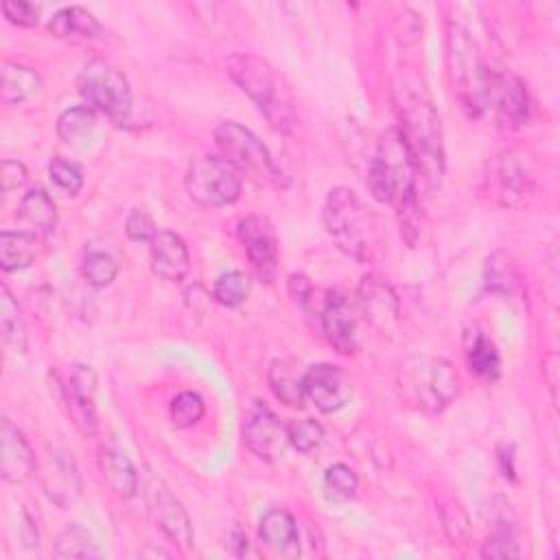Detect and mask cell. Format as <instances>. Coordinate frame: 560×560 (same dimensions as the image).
Listing matches in <instances>:
<instances>
[{
    "label": "cell",
    "mask_w": 560,
    "mask_h": 560,
    "mask_svg": "<svg viewBox=\"0 0 560 560\" xmlns=\"http://www.w3.org/2000/svg\"><path fill=\"white\" fill-rule=\"evenodd\" d=\"M394 107L400 120V136L409 149L416 175L429 188H438L444 177V144L440 116L422 83L400 81L394 88Z\"/></svg>",
    "instance_id": "6da1fadb"
},
{
    "label": "cell",
    "mask_w": 560,
    "mask_h": 560,
    "mask_svg": "<svg viewBox=\"0 0 560 560\" xmlns=\"http://www.w3.org/2000/svg\"><path fill=\"white\" fill-rule=\"evenodd\" d=\"M365 184L370 195L381 203L396 206L400 219V234L409 245L418 238V197L416 168L400 131L387 129L368 162Z\"/></svg>",
    "instance_id": "7a4b0ae2"
},
{
    "label": "cell",
    "mask_w": 560,
    "mask_h": 560,
    "mask_svg": "<svg viewBox=\"0 0 560 560\" xmlns=\"http://www.w3.org/2000/svg\"><path fill=\"white\" fill-rule=\"evenodd\" d=\"M446 59L462 109L470 118H479L490 107V85L497 68L483 59L472 28L455 7H451L446 26Z\"/></svg>",
    "instance_id": "3957f363"
},
{
    "label": "cell",
    "mask_w": 560,
    "mask_h": 560,
    "mask_svg": "<svg viewBox=\"0 0 560 560\" xmlns=\"http://www.w3.org/2000/svg\"><path fill=\"white\" fill-rule=\"evenodd\" d=\"M322 219L326 232L337 247L357 258L370 260L381 247V232L376 214L361 201V197L346 186H337L326 195Z\"/></svg>",
    "instance_id": "277c9868"
},
{
    "label": "cell",
    "mask_w": 560,
    "mask_h": 560,
    "mask_svg": "<svg viewBox=\"0 0 560 560\" xmlns=\"http://www.w3.org/2000/svg\"><path fill=\"white\" fill-rule=\"evenodd\" d=\"M232 81L256 103L269 125L282 133L295 125L293 101L273 66L249 52H234L225 59Z\"/></svg>",
    "instance_id": "5b68a950"
},
{
    "label": "cell",
    "mask_w": 560,
    "mask_h": 560,
    "mask_svg": "<svg viewBox=\"0 0 560 560\" xmlns=\"http://www.w3.org/2000/svg\"><path fill=\"white\" fill-rule=\"evenodd\" d=\"M396 389L400 398L427 413H438L457 396V370L440 357L413 354L400 361L396 370Z\"/></svg>",
    "instance_id": "8992f818"
},
{
    "label": "cell",
    "mask_w": 560,
    "mask_h": 560,
    "mask_svg": "<svg viewBox=\"0 0 560 560\" xmlns=\"http://www.w3.org/2000/svg\"><path fill=\"white\" fill-rule=\"evenodd\" d=\"M214 142L221 151V158L234 168L243 171L252 179L260 184L271 186H284L282 173L273 164V158L269 149L262 144V140L234 120H223L214 129Z\"/></svg>",
    "instance_id": "52a82bcc"
},
{
    "label": "cell",
    "mask_w": 560,
    "mask_h": 560,
    "mask_svg": "<svg viewBox=\"0 0 560 560\" xmlns=\"http://www.w3.org/2000/svg\"><path fill=\"white\" fill-rule=\"evenodd\" d=\"M79 94L92 105V109L103 112L112 120L120 122L129 116L133 96L127 77L105 59H90L77 74Z\"/></svg>",
    "instance_id": "ba28073f"
},
{
    "label": "cell",
    "mask_w": 560,
    "mask_h": 560,
    "mask_svg": "<svg viewBox=\"0 0 560 560\" xmlns=\"http://www.w3.org/2000/svg\"><path fill=\"white\" fill-rule=\"evenodd\" d=\"M238 173L217 155H201L190 162L186 173V192L206 208L230 206L241 197Z\"/></svg>",
    "instance_id": "9c48e42d"
},
{
    "label": "cell",
    "mask_w": 560,
    "mask_h": 560,
    "mask_svg": "<svg viewBox=\"0 0 560 560\" xmlns=\"http://www.w3.org/2000/svg\"><path fill=\"white\" fill-rule=\"evenodd\" d=\"M147 505L149 514L162 534L175 542L179 549H188L192 545V523L179 499L171 494V490L160 483L155 477H149L147 486Z\"/></svg>",
    "instance_id": "30bf717a"
},
{
    "label": "cell",
    "mask_w": 560,
    "mask_h": 560,
    "mask_svg": "<svg viewBox=\"0 0 560 560\" xmlns=\"http://www.w3.org/2000/svg\"><path fill=\"white\" fill-rule=\"evenodd\" d=\"M236 232L256 276L271 282L278 269V236L271 221L262 214H247L238 221Z\"/></svg>",
    "instance_id": "8fae6325"
},
{
    "label": "cell",
    "mask_w": 560,
    "mask_h": 560,
    "mask_svg": "<svg viewBox=\"0 0 560 560\" xmlns=\"http://www.w3.org/2000/svg\"><path fill=\"white\" fill-rule=\"evenodd\" d=\"M243 442L256 457L271 462L284 453L289 435L267 405L254 402L243 422Z\"/></svg>",
    "instance_id": "7c38bea8"
},
{
    "label": "cell",
    "mask_w": 560,
    "mask_h": 560,
    "mask_svg": "<svg viewBox=\"0 0 560 560\" xmlns=\"http://www.w3.org/2000/svg\"><path fill=\"white\" fill-rule=\"evenodd\" d=\"M42 488L46 497L59 508H70L81 497V475L68 448L48 446L46 464L42 470Z\"/></svg>",
    "instance_id": "4fadbf2b"
},
{
    "label": "cell",
    "mask_w": 560,
    "mask_h": 560,
    "mask_svg": "<svg viewBox=\"0 0 560 560\" xmlns=\"http://www.w3.org/2000/svg\"><path fill=\"white\" fill-rule=\"evenodd\" d=\"M304 396L319 411L332 413L350 402L352 385L341 368L330 363H317L304 372Z\"/></svg>",
    "instance_id": "5bb4252c"
},
{
    "label": "cell",
    "mask_w": 560,
    "mask_h": 560,
    "mask_svg": "<svg viewBox=\"0 0 560 560\" xmlns=\"http://www.w3.org/2000/svg\"><path fill=\"white\" fill-rule=\"evenodd\" d=\"M490 192L505 206L521 203L534 188L532 173L516 151H503L497 155L490 168Z\"/></svg>",
    "instance_id": "9a60e30c"
},
{
    "label": "cell",
    "mask_w": 560,
    "mask_h": 560,
    "mask_svg": "<svg viewBox=\"0 0 560 560\" xmlns=\"http://www.w3.org/2000/svg\"><path fill=\"white\" fill-rule=\"evenodd\" d=\"M37 468L35 453L24 433L4 416L0 422V472L9 483H24Z\"/></svg>",
    "instance_id": "2e32d148"
},
{
    "label": "cell",
    "mask_w": 560,
    "mask_h": 560,
    "mask_svg": "<svg viewBox=\"0 0 560 560\" xmlns=\"http://www.w3.org/2000/svg\"><path fill=\"white\" fill-rule=\"evenodd\" d=\"M322 330L337 352L352 354L357 350V313L343 293L328 291L322 308Z\"/></svg>",
    "instance_id": "e0dca14e"
},
{
    "label": "cell",
    "mask_w": 560,
    "mask_h": 560,
    "mask_svg": "<svg viewBox=\"0 0 560 560\" xmlns=\"http://www.w3.org/2000/svg\"><path fill=\"white\" fill-rule=\"evenodd\" d=\"M490 107L497 109L499 120L510 127H518L529 116V94L521 77L508 70H494L490 85Z\"/></svg>",
    "instance_id": "ac0fdd59"
},
{
    "label": "cell",
    "mask_w": 560,
    "mask_h": 560,
    "mask_svg": "<svg viewBox=\"0 0 560 560\" xmlns=\"http://www.w3.org/2000/svg\"><path fill=\"white\" fill-rule=\"evenodd\" d=\"M357 300H359V308L365 315V319L374 328H378L383 335L392 332L396 328L398 315H400L398 300L385 280H381L376 276H365L359 284Z\"/></svg>",
    "instance_id": "d6986e66"
},
{
    "label": "cell",
    "mask_w": 560,
    "mask_h": 560,
    "mask_svg": "<svg viewBox=\"0 0 560 560\" xmlns=\"http://www.w3.org/2000/svg\"><path fill=\"white\" fill-rule=\"evenodd\" d=\"M151 269L158 278L179 282L190 269V256L184 238L171 230H160L151 238Z\"/></svg>",
    "instance_id": "ffe728a7"
},
{
    "label": "cell",
    "mask_w": 560,
    "mask_h": 560,
    "mask_svg": "<svg viewBox=\"0 0 560 560\" xmlns=\"http://www.w3.org/2000/svg\"><path fill=\"white\" fill-rule=\"evenodd\" d=\"M98 470L103 475V481L116 497L131 499L138 492V470L129 455L114 440L101 444Z\"/></svg>",
    "instance_id": "44dd1931"
},
{
    "label": "cell",
    "mask_w": 560,
    "mask_h": 560,
    "mask_svg": "<svg viewBox=\"0 0 560 560\" xmlns=\"http://www.w3.org/2000/svg\"><path fill=\"white\" fill-rule=\"evenodd\" d=\"M57 136L61 138L63 144L77 151L92 149L101 136V122H98L96 109L88 105H77L61 112L57 118Z\"/></svg>",
    "instance_id": "7402d4cb"
},
{
    "label": "cell",
    "mask_w": 560,
    "mask_h": 560,
    "mask_svg": "<svg viewBox=\"0 0 560 560\" xmlns=\"http://www.w3.org/2000/svg\"><path fill=\"white\" fill-rule=\"evenodd\" d=\"M260 540L267 549L278 556L295 558L300 553V534L298 523L287 510H269L260 518Z\"/></svg>",
    "instance_id": "603a6c76"
},
{
    "label": "cell",
    "mask_w": 560,
    "mask_h": 560,
    "mask_svg": "<svg viewBox=\"0 0 560 560\" xmlns=\"http://www.w3.org/2000/svg\"><path fill=\"white\" fill-rule=\"evenodd\" d=\"M44 94L42 77L18 61L2 63V81H0V98L7 105H22L37 101Z\"/></svg>",
    "instance_id": "cb8c5ba5"
},
{
    "label": "cell",
    "mask_w": 560,
    "mask_h": 560,
    "mask_svg": "<svg viewBox=\"0 0 560 560\" xmlns=\"http://www.w3.org/2000/svg\"><path fill=\"white\" fill-rule=\"evenodd\" d=\"M15 219L26 228V232H33L37 236H46L55 230L57 223V208L50 199V195L42 188H33L24 192V197L18 203Z\"/></svg>",
    "instance_id": "d4e9b609"
},
{
    "label": "cell",
    "mask_w": 560,
    "mask_h": 560,
    "mask_svg": "<svg viewBox=\"0 0 560 560\" xmlns=\"http://www.w3.org/2000/svg\"><path fill=\"white\" fill-rule=\"evenodd\" d=\"M42 249V236L26 230L0 232V265L4 271H18L35 262Z\"/></svg>",
    "instance_id": "484cf974"
},
{
    "label": "cell",
    "mask_w": 560,
    "mask_h": 560,
    "mask_svg": "<svg viewBox=\"0 0 560 560\" xmlns=\"http://www.w3.org/2000/svg\"><path fill=\"white\" fill-rule=\"evenodd\" d=\"M48 31L61 39H94L103 33L98 20L83 7H66L57 11L48 22Z\"/></svg>",
    "instance_id": "4316f807"
},
{
    "label": "cell",
    "mask_w": 560,
    "mask_h": 560,
    "mask_svg": "<svg viewBox=\"0 0 560 560\" xmlns=\"http://www.w3.org/2000/svg\"><path fill=\"white\" fill-rule=\"evenodd\" d=\"M269 387L273 396L289 405V407H302L304 396V374L295 370V365L287 359H276L269 368Z\"/></svg>",
    "instance_id": "83f0119b"
},
{
    "label": "cell",
    "mask_w": 560,
    "mask_h": 560,
    "mask_svg": "<svg viewBox=\"0 0 560 560\" xmlns=\"http://www.w3.org/2000/svg\"><path fill=\"white\" fill-rule=\"evenodd\" d=\"M466 361L468 368L486 381H494L501 372V354L497 346L477 328L466 335Z\"/></svg>",
    "instance_id": "f1b7e54d"
},
{
    "label": "cell",
    "mask_w": 560,
    "mask_h": 560,
    "mask_svg": "<svg viewBox=\"0 0 560 560\" xmlns=\"http://www.w3.org/2000/svg\"><path fill=\"white\" fill-rule=\"evenodd\" d=\"M52 553H55V558H101L103 556L94 536L77 523L66 525L57 534Z\"/></svg>",
    "instance_id": "f546056e"
},
{
    "label": "cell",
    "mask_w": 560,
    "mask_h": 560,
    "mask_svg": "<svg viewBox=\"0 0 560 560\" xmlns=\"http://www.w3.org/2000/svg\"><path fill=\"white\" fill-rule=\"evenodd\" d=\"M0 330H2V341L9 350L26 352L28 332H26L24 319L18 311V304L7 287H2V291H0Z\"/></svg>",
    "instance_id": "4dcf8cb0"
},
{
    "label": "cell",
    "mask_w": 560,
    "mask_h": 560,
    "mask_svg": "<svg viewBox=\"0 0 560 560\" xmlns=\"http://www.w3.org/2000/svg\"><path fill=\"white\" fill-rule=\"evenodd\" d=\"M83 276H85L88 284L94 287V289L109 287L118 276L116 256L105 247L88 245L85 247V258H83Z\"/></svg>",
    "instance_id": "1f68e13d"
},
{
    "label": "cell",
    "mask_w": 560,
    "mask_h": 560,
    "mask_svg": "<svg viewBox=\"0 0 560 560\" xmlns=\"http://www.w3.org/2000/svg\"><path fill=\"white\" fill-rule=\"evenodd\" d=\"M486 289L492 293H501L508 295L516 289L518 284V271H516V262L508 252H494L488 260H486Z\"/></svg>",
    "instance_id": "d6a6232c"
},
{
    "label": "cell",
    "mask_w": 560,
    "mask_h": 560,
    "mask_svg": "<svg viewBox=\"0 0 560 560\" xmlns=\"http://www.w3.org/2000/svg\"><path fill=\"white\" fill-rule=\"evenodd\" d=\"M252 291V280L245 271H225L214 282V300L228 308L241 306Z\"/></svg>",
    "instance_id": "836d02e7"
},
{
    "label": "cell",
    "mask_w": 560,
    "mask_h": 560,
    "mask_svg": "<svg viewBox=\"0 0 560 560\" xmlns=\"http://www.w3.org/2000/svg\"><path fill=\"white\" fill-rule=\"evenodd\" d=\"M287 435H289V444L304 455L315 453L324 444V427L313 418L293 420L287 427Z\"/></svg>",
    "instance_id": "e575fe53"
},
{
    "label": "cell",
    "mask_w": 560,
    "mask_h": 560,
    "mask_svg": "<svg viewBox=\"0 0 560 560\" xmlns=\"http://www.w3.org/2000/svg\"><path fill=\"white\" fill-rule=\"evenodd\" d=\"M324 488L332 501H350L357 494L359 479L348 464H332L324 472Z\"/></svg>",
    "instance_id": "d590c367"
},
{
    "label": "cell",
    "mask_w": 560,
    "mask_h": 560,
    "mask_svg": "<svg viewBox=\"0 0 560 560\" xmlns=\"http://www.w3.org/2000/svg\"><path fill=\"white\" fill-rule=\"evenodd\" d=\"M203 411H206V405L197 392H182L171 400V420L179 429L197 424Z\"/></svg>",
    "instance_id": "8d00e7d4"
},
{
    "label": "cell",
    "mask_w": 560,
    "mask_h": 560,
    "mask_svg": "<svg viewBox=\"0 0 560 560\" xmlns=\"http://www.w3.org/2000/svg\"><path fill=\"white\" fill-rule=\"evenodd\" d=\"M48 175L57 188H61L66 195H77L83 186V173L81 168L63 158H52L48 164Z\"/></svg>",
    "instance_id": "74e56055"
},
{
    "label": "cell",
    "mask_w": 560,
    "mask_h": 560,
    "mask_svg": "<svg viewBox=\"0 0 560 560\" xmlns=\"http://www.w3.org/2000/svg\"><path fill=\"white\" fill-rule=\"evenodd\" d=\"M94 392H96L94 370L85 363L72 365L70 378H68V396L79 398V400H94Z\"/></svg>",
    "instance_id": "f35d334b"
},
{
    "label": "cell",
    "mask_w": 560,
    "mask_h": 560,
    "mask_svg": "<svg viewBox=\"0 0 560 560\" xmlns=\"http://www.w3.org/2000/svg\"><path fill=\"white\" fill-rule=\"evenodd\" d=\"M481 553L486 558H514V556H518V542H516V536H514L512 527H499L488 538Z\"/></svg>",
    "instance_id": "ab89813d"
},
{
    "label": "cell",
    "mask_w": 560,
    "mask_h": 560,
    "mask_svg": "<svg viewBox=\"0 0 560 560\" xmlns=\"http://www.w3.org/2000/svg\"><path fill=\"white\" fill-rule=\"evenodd\" d=\"M125 232H127V236H129L131 241H136V243H140V241H149V243H151V238H153L160 230H158V225H155V221L151 219L149 212H144V210H140V208H133V210L129 212L127 221H125Z\"/></svg>",
    "instance_id": "60d3db41"
},
{
    "label": "cell",
    "mask_w": 560,
    "mask_h": 560,
    "mask_svg": "<svg viewBox=\"0 0 560 560\" xmlns=\"http://www.w3.org/2000/svg\"><path fill=\"white\" fill-rule=\"evenodd\" d=\"M2 13L11 24L31 28L37 24V9L31 2H22V0H4L2 2Z\"/></svg>",
    "instance_id": "b9f144b4"
},
{
    "label": "cell",
    "mask_w": 560,
    "mask_h": 560,
    "mask_svg": "<svg viewBox=\"0 0 560 560\" xmlns=\"http://www.w3.org/2000/svg\"><path fill=\"white\" fill-rule=\"evenodd\" d=\"M26 182V166L18 160H4L2 162V171H0V184H2V192L9 195L11 190L20 188Z\"/></svg>",
    "instance_id": "7bdbcfd3"
},
{
    "label": "cell",
    "mask_w": 560,
    "mask_h": 560,
    "mask_svg": "<svg viewBox=\"0 0 560 560\" xmlns=\"http://www.w3.org/2000/svg\"><path fill=\"white\" fill-rule=\"evenodd\" d=\"M289 289H291V295L295 298V302H300V304H304L308 300V295H311V282L302 273H293L289 278Z\"/></svg>",
    "instance_id": "ee69618b"
}]
</instances>
